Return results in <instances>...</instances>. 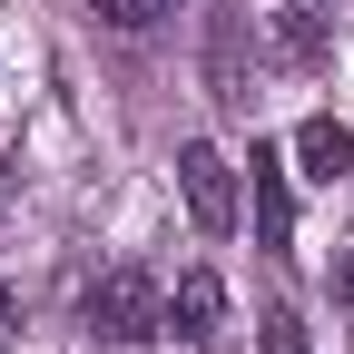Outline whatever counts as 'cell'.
<instances>
[{
	"label": "cell",
	"mask_w": 354,
	"mask_h": 354,
	"mask_svg": "<svg viewBox=\"0 0 354 354\" xmlns=\"http://www.w3.org/2000/svg\"><path fill=\"white\" fill-rule=\"evenodd\" d=\"M79 315L109 344H148V335H167V295H158V276H138V266H109V276L79 295Z\"/></svg>",
	"instance_id": "6da1fadb"
},
{
	"label": "cell",
	"mask_w": 354,
	"mask_h": 354,
	"mask_svg": "<svg viewBox=\"0 0 354 354\" xmlns=\"http://www.w3.org/2000/svg\"><path fill=\"white\" fill-rule=\"evenodd\" d=\"M177 197H187L197 236H227V227H236V167L216 158L207 138H187V148H177Z\"/></svg>",
	"instance_id": "7a4b0ae2"
},
{
	"label": "cell",
	"mask_w": 354,
	"mask_h": 354,
	"mask_svg": "<svg viewBox=\"0 0 354 354\" xmlns=\"http://www.w3.org/2000/svg\"><path fill=\"white\" fill-rule=\"evenodd\" d=\"M246 167H256V236L286 256V246H295V187H286V148H266V138H256V158H246Z\"/></svg>",
	"instance_id": "3957f363"
},
{
	"label": "cell",
	"mask_w": 354,
	"mask_h": 354,
	"mask_svg": "<svg viewBox=\"0 0 354 354\" xmlns=\"http://www.w3.org/2000/svg\"><path fill=\"white\" fill-rule=\"evenodd\" d=\"M216 325H227V286H216L207 266H187L177 295H167V335H177V344H207Z\"/></svg>",
	"instance_id": "277c9868"
},
{
	"label": "cell",
	"mask_w": 354,
	"mask_h": 354,
	"mask_svg": "<svg viewBox=\"0 0 354 354\" xmlns=\"http://www.w3.org/2000/svg\"><path fill=\"white\" fill-rule=\"evenodd\" d=\"M295 158H305V177H344L354 167V128L344 118H305L295 128Z\"/></svg>",
	"instance_id": "5b68a950"
},
{
	"label": "cell",
	"mask_w": 354,
	"mask_h": 354,
	"mask_svg": "<svg viewBox=\"0 0 354 354\" xmlns=\"http://www.w3.org/2000/svg\"><path fill=\"white\" fill-rule=\"evenodd\" d=\"M325 20H335V0H286V20H276L286 59H315V50H325Z\"/></svg>",
	"instance_id": "8992f818"
},
{
	"label": "cell",
	"mask_w": 354,
	"mask_h": 354,
	"mask_svg": "<svg viewBox=\"0 0 354 354\" xmlns=\"http://www.w3.org/2000/svg\"><path fill=\"white\" fill-rule=\"evenodd\" d=\"M236 50H246V39H236V20H227V30H216V99H227V109H246V59H236Z\"/></svg>",
	"instance_id": "52a82bcc"
},
{
	"label": "cell",
	"mask_w": 354,
	"mask_h": 354,
	"mask_svg": "<svg viewBox=\"0 0 354 354\" xmlns=\"http://www.w3.org/2000/svg\"><path fill=\"white\" fill-rule=\"evenodd\" d=\"M88 10H99L109 30H148V20H167L177 0H88Z\"/></svg>",
	"instance_id": "ba28073f"
},
{
	"label": "cell",
	"mask_w": 354,
	"mask_h": 354,
	"mask_svg": "<svg viewBox=\"0 0 354 354\" xmlns=\"http://www.w3.org/2000/svg\"><path fill=\"white\" fill-rule=\"evenodd\" d=\"M266 354H315V344H305V325H295V315H266Z\"/></svg>",
	"instance_id": "9c48e42d"
},
{
	"label": "cell",
	"mask_w": 354,
	"mask_h": 354,
	"mask_svg": "<svg viewBox=\"0 0 354 354\" xmlns=\"http://www.w3.org/2000/svg\"><path fill=\"white\" fill-rule=\"evenodd\" d=\"M335 295H354V256H344V266H335Z\"/></svg>",
	"instance_id": "30bf717a"
},
{
	"label": "cell",
	"mask_w": 354,
	"mask_h": 354,
	"mask_svg": "<svg viewBox=\"0 0 354 354\" xmlns=\"http://www.w3.org/2000/svg\"><path fill=\"white\" fill-rule=\"evenodd\" d=\"M0 325H10V286H0Z\"/></svg>",
	"instance_id": "8fae6325"
}]
</instances>
